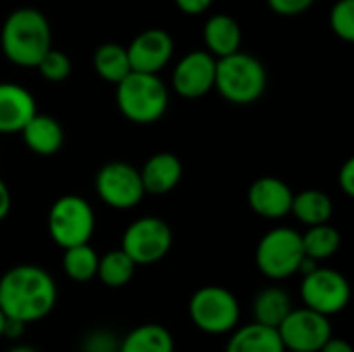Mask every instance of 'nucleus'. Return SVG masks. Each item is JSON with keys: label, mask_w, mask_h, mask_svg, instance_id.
I'll list each match as a JSON object with an SVG mask.
<instances>
[{"label": "nucleus", "mask_w": 354, "mask_h": 352, "mask_svg": "<svg viewBox=\"0 0 354 352\" xmlns=\"http://www.w3.org/2000/svg\"><path fill=\"white\" fill-rule=\"evenodd\" d=\"M58 301L54 278L39 266H15L0 278V311L8 319L33 324L52 313Z\"/></svg>", "instance_id": "nucleus-1"}, {"label": "nucleus", "mask_w": 354, "mask_h": 352, "mask_svg": "<svg viewBox=\"0 0 354 352\" xmlns=\"http://www.w3.org/2000/svg\"><path fill=\"white\" fill-rule=\"evenodd\" d=\"M4 56L19 66L35 68L41 56L52 48V29L37 8L12 10L0 31Z\"/></svg>", "instance_id": "nucleus-2"}, {"label": "nucleus", "mask_w": 354, "mask_h": 352, "mask_svg": "<svg viewBox=\"0 0 354 352\" xmlns=\"http://www.w3.org/2000/svg\"><path fill=\"white\" fill-rule=\"evenodd\" d=\"M168 87L153 73L131 71L116 83V106L135 124L158 122L168 110Z\"/></svg>", "instance_id": "nucleus-3"}, {"label": "nucleus", "mask_w": 354, "mask_h": 352, "mask_svg": "<svg viewBox=\"0 0 354 352\" xmlns=\"http://www.w3.org/2000/svg\"><path fill=\"white\" fill-rule=\"evenodd\" d=\"M268 85V73L263 64L245 52H234L216 58V83L214 89L236 106H249L257 102Z\"/></svg>", "instance_id": "nucleus-4"}, {"label": "nucleus", "mask_w": 354, "mask_h": 352, "mask_svg": "<svg viewBox=\"0 0 354 352\" xmlns=\"http://www.w3.org/2000/svg\"><path fill=\"white\" fill-rule=\"evenodd\" d=\"M303 259L305 251L301 232L286 226L268 230L255 249V263L259 272L270 280H286L299 274Z\"/></svg>", "instance_id": "nucleus-5"}, {"label": "nucleus", "mask_w": 354, "mask_h": 352, "mask_svg": "<svg viewBox=\"0 0 354 352\" xmlns=\"http://www.w3.org/2000/svg\"><path fill=\"white\" fill-rule=\"evenodd\" d=\"M189 317L197 330L222 336L230 334L241 319L239 299L224 286H203L189 301Z\"/></svg>", "instance_id": "nucleus-6"}, {"label": "nucleus", "mask_w": 354, "mask_h": 352, "mask_svg": "<svg viewBox=\"0 0 354 352\" xmlns=\"http://www.w3.org/2000/svg\"><path fill=\"white\" fill-rule=\"evenodd\" d=\"M95 230V214L87 199L79 195L58 197L48 212V232L50 239L62 247H75L89 243Z\"/></svg>", "instance_id": "nucleus-7"}, {"label": "nucleus", "mask_w": 354, "mask_h": 352, "mask_svg": "<svg viewBox=\"0 0 354 352\" xmlns=\"http://www.w3.org/2000/svg\"><path fill=\"white\" fill-rule=\"evenodd\" d=\"M172 228L156 216H145L129 224L122 234V251L137 266L158 263L172 249Z\"/></svg>", "instance_id": "nucleus-8"}, {"label": "nucleus", "mask_w": 354, "mask_h": 352, "mask_svg": "<svg viewBox=\"0 0 354 352\" xmlns=\"http://www.w3.org/2000/svg\"><path fill=\"white\" fill-rule=\"evenodd\" d=\"M301 299L305 307L332 317L346 309L351 301V284L340 272L317 266L303 276Z\"/></svg>", "instance_id": "nucleus-9"}, {"label": "nucleus", "mask_w": 354, "mask_h": 352, "mask_svg": "<svg viewBox=\"0 0 354 352\" xmlns=\"http://www.w3.org/2000/svg\"><path fill=\"white\" fill-rule=\"evenodd\" d=\"M276 330L284 349L290 352H317L332 338L330 317L309 307H292Z\"/></svg>", "instance_id": "nucleus-10"}, {"label": "nucleus", "mask_w": 354, "mask_h": 352, "mask_svg": "<svg viewBox=\"0 0 354 352\" xmlns=\"http://www.w3.org/2000/svg\"><path fill=\"white\" fill-rule=\"evenodd\" d=\"M97 197L114 210H131L141 203L145 189L139 170L127 162H108L95 176Z\"/></svg>", "instance_id": "nucleus-11"}, {"label": "nucleus", "mask_w": 354, "mask_h": 352, "mask_svg": "<svg viewBox=\"0 0 354 352\" xmlns=\"http://www.w3.org/2000/svg\"><path fill=\"white\" fill-rule=\"evenodd\" d=\"M216 83V56L205 50L185 54L172 71V87L180 98L197 100L214 89Z\"/></svg>", "instance_id": "nucleus-12"}, {"label": "nucleus", "mask_w": 354, "mask_h": 352, "mask_svg": "<svg viewBox=\"0 0 354 352\" xmlns=\"http://www.w3.org/2000/svg\"><path fill=\"white\" fill-rule=\"evenodd\" d=\"M174 52V39L164 29H145L133 37V41L127 46L131 71L137 73H153L158 75L172 58Z\"/></svg>", "instance_id": "nucleus-13"}, {"label": "nucleus", "mask_w": 354, "mask_h": 352, "mask_svg": "<svg viewBox=\"0 0 354 352\" xmlns=\"http://www.w3.org/2000/svg\"><path fill=\"white\" fill-rule=\"evenodd\" d=\"M292 189L276 176H261L253 180L247 191L249 207L266 220H280L288 216L292 207Z\"/></svg>", "instance_id": "nucleus-14"}, {"label": "nucleus", "mask_w": 354, "mask_h": 352, "mask_svg": "<svg viewBox=\"0 0 354 352\" xmlns=\"http://www.w3.org/2000/svg\"><path fill=\"white\" fill-rule=\"evenodd\" d=\"M35 112V100L23 85L0 83V133H21Z\"/></svg>", "instance_id": "nucleus-15"}, {"label": "nucleus", "mask_w": 354, "mask_h": 352, "mask_svg": "<svg viewBox=\"0 0 354 352\" xmlns=\"http://www.w3.org/2000/svg\"><path fill=\"white\" fill-rule=\"evenodd\" d=\"M145 193L149 195H166L170 193L183 178V164L170 151L153 154L143 168L139 170Z\"/></svg>", "instance_id": "nucleus-16"}, {"label": "nucleus", "mask_w": 354, "mask_h": 352, "mask_svg": "<svg viewBox=\"0 0 354 352\" xmlns=\"http://www.w3.org/2000/svg\"><path fill=\"white\" fill-rule=\"evenodd\" d=\"M25 145L37 156H54L60 151L64 133L56 118L35 112L31 120L21 129Z\"/></svg>", "instance_id": "nucleus-17"}, {"label": "nucleus", "mask_w": 354, "mask_h": 352, "mask_svg": "<svg viewBox=\"0 0 354 352\" xmlns=\"http://www.w3.org/2000/svg\"><path fill=\"white\" fill-rule=\"evenodd\" d=\"M203 41L207 52L216 58L234 54L241 50L243 31L234 17L230 15H214L203 25Z\"/></svg>", "instance_id": "nucleus-18"}, {"label": "nucleus", "mask_w": 354, "mask_h": 352, "mask_svg": "<svg viewBox=\"0 0 354 352\" xmlns=\"http://www.w3.org/2000/svg\"><path fill=\"white\" fill-rule=\"evenodd\" d=\"M230 334L226 352H286L276 328L253 322L249 326H236Z\"/></svg>", "instance_id": "nucleus-19"}, {"label": "nucleus", "mask_w": 354, "mask_h": 352, "mask_svg": "<svg viewBox=\"0 0 354 352\" xmlns=\"http://www.w3.org/2000/svg\"><path fill=\"white\" fill-rule=\"evenodd\" d=\"M290 309H292L290 295L280 286H268L259 290L251 305L255 324H261L268 328H278L282 319L290 313Z\"/></svg>", "instance_id": "nucleus-20"}, {"label": "nucleus", "mask_w": 354, "mask_h": 352, "mask_svg": "<svg viewBox=\"0 0 354 352\" xmlns=\"http://www.w3.org/2000/svg\"><path fill=\"white\" fill-rule=\"evenodd\" d=\"M118 352H174V336L160 324H143L120 340Z\"/></svg>", "instance_id": "nucleus-21"}, {"label": "nucleus", "mask_w": 354, "mask_h": 352, "mask_svg": "<svg viewBox=\"0 0 354 352\" xmlns=\"http://www.w3.org/2000/svg\"><path fill=\"white\" fill-rule=\"evenodd\" d=\"M290 214H295L297 220L307 224V226L326 224L332 220L334 203H332L330 195H326L324 191L307 189V191H301L292 197Z\"/></svg>", "instance_id": "nucleus-22"}, {"label": "nucleus", "mask_w": 354, "mask_h": 352, "mask_svg": "<svg viewBox=\"0 0 354 352\" xmlns=\"http://www.w3.org/2000/svg\"><path fill=\"white\" fill-rule=\"evenodd\" d=\"M93 68L104 81H110L116 85L120 79H124L131 73L127 48L114 41L102 44L93 54Z\"/></svg>", "instance_id": "nucleus-23"}, {"label": "nucleus", "mask_w": 354, "mask_h": 352, "mask_svg": "<svg viewBox=\"0 0 354 352\" xmlns=\"http://www.w3.org/2000/svg\"><path fill=\"white\" fill-rule=\"evenodd\" d=\"M135 270H137V263L122 249H114V251H108L106 255L100 257L95 278L104 286L122 288L133 280Z\"/></svg>", "instance_id": "nucleus-24"}, {"label": "nucleus", "mask_w": 354, "mask_h": 352, "mask_svg": "<svg viewBox=\"0 0 354 352\" xmlns=\"http://www.w3.org/2000/svg\"><path fill=\"white\" fill-rule=\"evenodd\" d=\"M301 241H303L305 255L315 261L330 259L332 255L338 253V249L342 245V237H340L338 228H334L330 222L309 226V230L305 234H301Z\"/></svg>", "instance_id": "nucleus-25"}, {"label": "nucleus", "mask_w": 354, "mask_h": 352, "mask_svg": "<svg viewBox=\"0 0 354 352\" xmlns=\"http://www.w3.org/2000/svg\"><path fill=\"white\" fill-rule=\"evenodd\" d=\"M97 261H100V255L95 253V249L89 247V243H83V245L64 249L62 270L66 278L73 282H89L97 274Z\"/></svg>", "instance_id": "nucleus-26"}, {"label": "nucleus", "mask_w": 354, "mask_h": 352, "mask_svg": "<svg viewBox=\"0 0 354 352\" xmlns=\"http://www.w3.org/2000/svg\"><path fill=\"white\" fill-rule=\"evenodd\" d=\"M35 68L41 73L44 79H48V81H52V83H58V81H64V79L71 75L73 62H71V58H68L62 50L50 48V50L41 56V60L37 62Z\"/></svg>", "instance_id": "nucleus-27"}, {"label": "nucleus", "mask_w": 354, "mask_h": 352, "mask_svg": "<svg viewBox=\"0 0 354 352\" xmlns=\"http://www.w3.org/2000/svg\"><path fill=\"white\" fill-rule=\"evenodd\" d=\"M330 27L344 41H354V0H338L330 10Z\"/></svg>", "instance_id": "nucleus-28"}, {"label": "nucleus", "mask_w": 354, "mask_h": 352, "mask_svg": "<svg viewBox=\"0 0 354 352\" xmlns=\"http://www.w3.org/2000/svg\"><path fill=\"white\" fill-rule=\"evenodd\" d=\"M118 344L120 340L110 330H93L83 338L81 352H118Z\"/></svg>", "instance_id": "nucleus-29"}, {"label": "nucleus", "mask_w": 354, "mask_h": 352, "mask_svg": "<svg viewBox=\"0 0 354 352\" xmlns=\"http://www.w3.org/2000/svg\"><path fill=\"white\" fill-rule=\"evenodd\" d=\"M315 0H268V6L284 17H295L301 15L305 10H309L313 6Z\"/></svg>", "instance_id": "nucleus-30"}, {"label": "nucleus", "mask_w": 354, "mask_h": 352, "mask_svg": "<svg viewBox=\"0 0 354 352\" xmlns=\"http://www.w3.org/2000/svg\"><path fill=\"white\" fill-rule=\"evenodd\" d=\"M338 185L346 197H354V158H348L340 172H338Z\"/></svg>", "instance_id": "nucleus-31"}, {"label": "nucleus", "mask_w": 354, "mask_h": 352, "mask_svg": "<svg viewBox=\"0 0 354 352\" xmlns=\"http://www.w3.org/2000/svg\"><path fill=\"white\" fill-rule=\"evenodd\" d=\"M174 2L185 15H201L214 4V0H174Z\"/></svg>", "instance_id": "nucleus-32"}, {"label": "nucleus", "mask_w": 354, "mask_h": 352, "mask_svg": "<svg viewBox=\"0 0 354 352\" xmlns=\"http://www.w3.org/2000/svg\"><path fill=\"white\" fill-rule=\"evenodd\" d=\"M10 205H12V199H10V191L6 187V183L0 178V222L8 216L10 212Z\"/></svg>", "instance_id": "nucleus-33"}, {"label": "nucleus", "mask_w": 354, "mask_h": 352, "mask_svg": "<svg viewBox=\"0 0 354 352\" xmlns=\"http://www.w3.org/2000/svg\"><path fill=\"white\" fill-rule=\"evenodd\" d=\"M317 352H353V349H351V344L344 338H334L332 336Z\"/></svg>", "instance_id": "nucleus-34"}, {"label": "nucleus", "mask_w": 354, "mask_h": 352, "mask_svg": "<svg viewBox=\"0 0 354 352\" xmlns=\"http://www.w3.org/2000/svg\"><path fill=\"white\" fill-rule=\"evenodd\" d=\"M6 352H37L33 346H27V344H17V346H12V349H8Z\"/></svg>", "instance_id": "nucleus-35"}, {"label": "nucleus", "mask_w": 354, "mask_h": 352, "mask_svg": "<svg viewBox=\"0 0 354 352\" xmlns=\"http://www.w3.org/2000/svg\"><path fill=\"white\" fill-rule=\"evenodd\" d=\"M4 326H6V315L0 311V340L4 338Z\"/></svg>", "instance_id": "nucleus-36"}]
</instances>
